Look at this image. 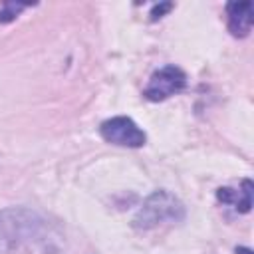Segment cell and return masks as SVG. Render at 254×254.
Instances as JSON below:
<instances>
[{
  "mask_svg": "<svg viewBox=\"0 0 254 254\" xmlns=\"http://www.w3.org/2000/svg\"><path fill=\"white\" fill-rule=\"evenodd\" d=\"M226 16H228V30L234 38H244L252 30L254 22V12H252V2H230L226 6Z\"/></svg>",
  "mask_w": 254,
  "mask_h": 254,
  "instance_id": "obj_5",
  "label": "cell"
},
{
  "mask_svg": "<svg viewBox=\"0 0 254 254\" xmlns=\"http://www.w3.org/2000/svg\"><path fill=\"white\" fill-rule=\"evenodd\" d=\"M62 230L30 208L0 212V254H62Z\"/></svg>",
  "mask_w": 254,
  "mask_h": 254,
  "instance_id": "obj_1",
  "label": "cell"
},
{
  "mask_svg": "<svg viewBox=\"0 0 254 254\" xmlns=\"http://www.w3.org/2000/svg\"><path fill=\"white\" fill-rule=\"evenodd\" d=\"M216 198L222 204H230L240 212H248L252 206V183L246 179L242 181L240 189H230V187H220L216 190Z\"/></svg>",
  "mask_w": 254,
  "mask_h": 254,
  "instance_id": "obj_6",
  "label": "cell"
},
{
  "mask_svg": "<svg viewBox=\"0 0 254 254\" xmlns=\"http://www.w3.org/2000/svg\"><path fill=\"white\" fill-rule=\"evenodd\" d=\"M185 87H187L185 71L177 65H165L151 75L149 83L143 89V95L149 101H165L171 95L181 93Z\"/></svg>",
  "mask_w": 254,
  "mask_h": 254,
  "instance_id": "obj_4",
  "label": "cell"
},
{
  "mask_svg": "<svg viewBox=\"0 0 254 254\" xmlns=\"http://www.w3.org/2000/svg\"><path fill=\"white\" fill-rule=\"evenodd\" d=\"M99 133L105 141L119 147H129V149H139L147 141V135L143 133V129L131 117H125V115L105 119L99 127Z\"/></svg>",
  "mask_w": 254,
  "mask_h": 254,
  "instance_id": "obj_3",
  "label": "cell"
},
{
  "mask_svg": "<svg viewBox=\"0 0 254 254\" xmlns=\"http://www.w3.org/2000/svg\"><path fill=\"white\" fill-rule=\"evenodd\" d=\"M171 8H173V4H171V2H163V4H157V6L151 10V20L155 22V20L163 18V16H165V12H169Z\"/></svg>",
  "mask_w": 254,
  "mask_h": 254,
  "instance_id": "obj_8",
  "label": "cell"
},
{
  "mask_svg": "<svg viewBox=\"0 0 254 254\" xmlns=\"http://www.w3.org/2000/svg\"><path fill=\"white\" fill-rule=\"evenodd\" d=\"M236 254H252V250H250V248L240 246V248H236Z\"/></svg>",
  "mask_w": 254,
  "mask_h": 254,
  "instance_id": "obj_9",
  "label": "cell"
},
{
  "mask_svg": "<svg viewBox=\"0 0 254 254\" xmlns=\"http://www.w3.org/2000/svg\"><path fill=\"white\" fill-rule=\"evenodd\" d=\"M24 8V4H4V8L0 10V22H12Z\"/></svg>",
  "mask_w": 254,
  "mask_h": 254,
  "instance_id": "obj_7",
  "label": "cell"
},
{
  "mask_svg": "<svg viewBox=\"0 0 254 254\" xmlns=\"http://www.w3.org/2000/svg\"><path fill=\"white\" fill-rule=\"evenodd\" d=\"M183 218H185L183 202L167 190H155L135 214L133 226L139 230H151L165 222H179Z\"/></svg>",
  "mask_w": 254,
  "mask_h": 254,
  "instance_id": "obj_2",
  "label": "cell"
}]
</instances>
